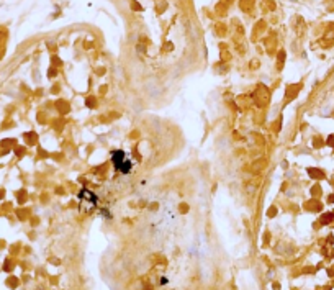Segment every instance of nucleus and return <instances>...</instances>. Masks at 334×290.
<instances>
[{"instance_id":"1","label":"nucleus","mask_w":334,"mask_h":290,"mask_svg":"<svg viewBox=\"0 0 334 290\" xmlns=\"http://www.w3.org/2000/svg\"><path fill=\"white\" fill-rule=\"evenodd\" d=\"M111 162H113V166H115L117 171H120V172H123V174H128L131 171V161L126 159L125 151H115V153L111 154Z\"/></svg>"}]
</instances>
